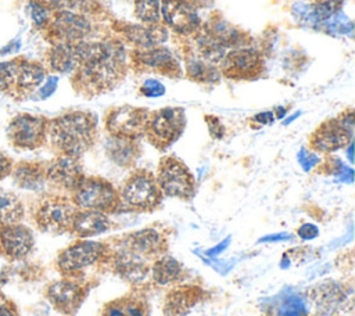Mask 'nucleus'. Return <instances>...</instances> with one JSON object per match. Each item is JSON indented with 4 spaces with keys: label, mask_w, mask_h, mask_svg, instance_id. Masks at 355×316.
Masks as SVG:
<instances>
[{
    "label": "nucleus",
    "mask_w": 355,
    "mask_h": 316,
    "mask_svg": "<svg viewBox=\"0 0 355 316\" xmlns=\"http://www.w3.org/2000/svg\"><path fill=\"white\" fill-rule=\"evenodd\" d=\"M128 71L123 44L118 40L82 42V58L73 71L72 86L86 97L115 89Z\"/></svg>",
    "instance_id": "obj_1"
},
{
    "label": "nucleus",
    "mask_w": 355,
    "mask_h": 316,
    "mask_svg": "<svg viewBox=\"0 0 355 316\" xmlns=\"http://www.w3.org/2000/svg\"><path fill=\"white\" fill-rule=\"evenodd\" d=\"M47 139L61 155L80 158L97 139V116L87 111H71L49 121Z\"/></svg>",
    "instance_id": "obj_2"
},
{
    "label": "nucleus",
    "mask_w": 355,
    "mask_h": 316,
    "mask_svg": "<svg viewBox=\"0 0 355 316\" xmlns=\"http://www.w3.org/2000/svg\"><path fill=\"white\" fill-rule=\"evenodd\" d=\"M110 255L111 248L105 243L78 238L57 255L55 267L64 277L78 279V274L90 266L110 263Z\"/></svg>",
    "instance_id": "obj_3"
},
{
    "label": "nucleus",
    "mask_w": 355,
    "mask_h": 316,
    "mask_svg": "<svg viewBox=\"0 0 355 316\" xmlns=\"http://www.w3.org/2000/svg\"><path fill=\"white\" fill-rule=\"evenodd\" d=\"M71 201L78 209L114 213L121 208L118 190L104 177L85 176L71 191Z\"/></svg>",
    "instance_id": "obj_4"
},
{
    "label": "nucleus",
    "mask_w": 355,
    "mask_h": 316,
    "mask_svg": "<svg viewBox=\"0 0 355 316\" xmlns=\"http://www.w3.org/2000/svg\"><path fill=\"white\" fill-rule=\"evenodd\" d=\"M118 193L121 207L135 212L154 211L164 198L157 184L155 175L147 169L132 172Z\"/></svg>",
    "instance_id": "obj_5"
},
{
    "label": "nucleus",
    "mask_w": 355,
    "mask_h": 316,
    "mask_svg": "<svg viewBox=\"0 0 355 316\" xmlns=\"http://www.w3.org/2000/svg\"><path fill=\"white\" fill-rule=\"evenodd\" d=\"M46 39L51 44L58 43H80L92 35L93 25L89 17L82 11L69 8L53 10V14L43 28Z\"/></svg>",
    "instance_id": "obj_6"
},
{
    "label": "nucleus",
    "mask_w": 355,
    "mask_h": 316,
    "mask_svg": "<svg viewBox=\"0 0 355 316\" xmlns=\"http://www.w3.org/2000/svg\"><path fill=\"white\" fill-rule=\"evenodd\" d=\"M186 128V114L180 107H164L150 112L144 136L159 151L171 147Z\"/></svg>",
    "instance_id": "obj_7"
},
{
    "label": "nucleus",
    "mask_w": 355,
    "mask_h": 316,
    "mask_svg": "<svg viewBox=\"0 0 355 316\" xmlns=\"http://www.w3.org/2000/svg\"><path fill=\"white\" fill-rule=\"evenodd\" d=\"M162 195L179 200H190L194 195L196 182L187 165L175 155L161 158L155 175Z\"/></svg>",
    "instance_id": "obj_8"
},
{
    "label": "nucleus",
    "mask_w": 355,
    "mask_h": 316,
    "mask_svg": "<svg viewBox=\"0 0 355 316\" xmlns=\"http://www.w3.org/2000/svg\"><path fill=\"white\" fill-rule=\"evenodd\" d=\"M352 130L354 111L348 109L334 119L322 122L309 136V148L322 154L344 148L352 140Z\"/></svg>",
    "instance_id": "obj_9"
},
{
    "label": "nucleus",
    "mask_w": 355,
    "mask_h": 316,
    "mask_svg": "<svg viewBox=\"0 0 355 316\" xmlns=\"http://www.w3.org/2000/svg\"><path fill=\"white\" fill-rule=\"evenodd\" d=\"M76 207L64 195H51L44 198L36 208L35 223L40 231L50 234H62L69 231Z\"/></svg>",
    "instance_id": "obj_10"
},
{
    "label": "nucleus",
    "mask_w": 355,
    "mask_h": 316,
    "mask_svg": "<svg viewBox=\"0 0 355 316\" xmlns=\"http://www.w3.org/2000/svg\"><path fill=\"white\" fill-rule=\"evenodd\" d=\"M150 111L143 107L119 105L110 108L104 118V128L110 136L139 140L144 136Z\"/></svg>",
    "instance_id": "obj_11"
},
{
    "label": "nucleus",
    "mask_w": 355,
    "mask_h": 316,
    "mask_svg": "<svg viewBox=\"0 0 355 316\" xmlns=\"http://www.w3.org/2000/svg\"><path fill=\"white\" fill-rule=\"evenodd\" d=\"M49 119L42 115L18 114L7 126V137L11 144L22 150H36L47 140Z\"/></svg>",
    "instance_id": "obj_12"
},
{
    "label": "nucleus",
    "mask_w": 355,
    "mask_h": 316,
    "mask_svg": "<svg viewBox=\"0 0 355 316\" xmlns=\"http://www.w3.org/2000/svg\"><path fill=\"white\" fill-rule=\"evenodd\" d=\"M220 75L234 80H252L263 75L262 54L251 47H239L227 51L219 62Z\"/></svg>",
    "instance_id": "obj_13"
},
{
    "label": "nucleus",
    "mask_w": 355,
    "mask_h": 316,
    "mask_svg": "<svg viewBox=\"0 0 355 316\" xmlns=\"http://www.w3.org/2000/svg\"><path fill=\"white\" fill-rule=\"evenodd\" d=\"M89 287L72 277H62L46 287V298L55 310L64 315H73L86 299Z\"/></svg>",
    "instance_id": "obj_14"
},
{
    "label": "nucleus",
    "mask_w": 355,
    "mask_h": 316,
    "mask_svg": "<svg viewBox=\"0 0 355 316\" xmlns=\"http://www.w3.org/2000/svg\"><path fill=\"white\" fill-rule=\"evenodd\" d=\"M130 67L137 72H153L169 78H179L182 71L178 58L162 46L133 50L130 53Z\"/></svg>",
    "instance_id": "obj_15"
},
{
    "label": "nucleus",
    "mask_w": 355,
    "mask_h": 316,
    "mask_svg": "<svg viewBox=\"0 0 355 316\" xmlns=\"http://www.w3.org/2000/svg\"><path fill=\"white\" fill-rule=\"evenodd\" d=\"M159 11L166 29L182 36H190L201 26L197 10L187 0H161Z\"/></svg>",
    "instance_id": "obj_16"
},
{
    "label": "nucleus",
    "mask_w": 355,
    "mask_h": 316,
    "mask_svg": "<svg viewBox=\"0 0 355 316\" xmlns=\"http://www.w3.org/2000/svg\"><path fill=\"white\" fill-rule=\"evenodd\" d=\"M35 247V237L29 227L21 223L0 225V256L7 261L26 258Z\"/></svg>",
    "instance_id": "obj_17"
},
{
    "label": "nucleus",
    "mask_w": 355,
    "mask_h": 316,
    "mask_svg": "<svg viewBox=\"0 0 355 316\" xmlns=\"http://www.w3.org/2000/svg\"><path fill=\"white\" fill-rule=\"evenodd\" d=\"M110 265L121 279L129 283H140L144 280L151 267L148 259L132 251L121 241L116 248L111 249Z\"/></svg>",
    "instance_id": "obj_18"
},
{
    "label": "nucleus",
    "mask_w": 355,
    "mask_h": 316,
    "mask_svg": "<svg viewBox=\"0 0 355 316\" xmlns=\"http://www.w3.org/2000/svg\"><path fill=\"white\" fill-rule=\"evenodd\" d=\"M85 177L79 158L58 154L46 166V179L58 188L72 191Z\"/></svg>",
    "instance_id": "obj_19"
},
{
    "label": "nucleus",
    "mask_w": 355,
    "mask_h": 316,
    "mask_svg": "<svg viewBox=\"0 0 355 316\" xmlns=\"http://www.w3.org/2000/svg\"><path fill=\"white\" fill-rule=\"evenodd\" d=\"M121 243L148 261H155L158 256L164 255L168 248L166 237L154 227L133 231L121 240Z\"/></svg>",
    "instance_id": "obj_20"
},
{
    "label": "nucleus",
    "mask_w": 355,
    "mask_h": 316,
    "mask_svg": "<svg viewBox=\"0 0 355 316\" xmlns=\"http://www.w3.org/2000/svg\"><path fill=\"white\" fill-rule=\"evenodd\" d=\"M119 32L128 43L136 47V50H147V49L158 47L168 39L166 26L159 24H153V25L122 24Z\"/></svg>",
    "instance_id": "obj_21"
},
{
    "label": "nucleus",
    "mask_w": 355,
    "mask_h": 316,
    "mask_svg": "<svg viewBox=\"0 0 355 316\" xmlns=\"http://www.w3.org/2000/svg\"><path fill=\"white\" fill-rule=\"evenodd\" d=\"M201 26L225 49L247 47L251 40L245 32L226 21L219 14L212 15L205 24H201Z\"/></svg>",
    "instance_id": "obj_22"
},
{
    "label": "nucleus",
    "mask_w": 355,
    "mask_h": 316,
    "mask_svg": "<svg viewBox=\"0 0 355 316\" xmlns=\"http://www.w3.org/2000/svg\"><path fill=\"white\" fill-rule=\"evenodd\" d=\"M111 219L107 213L87 209H76L69 231L78 238H90L111 229Z\"/></svg>",
    "instance_id": "obj_23"
},
{
    "label": "nucleus",
    "mask_w": 355,
    "mask_h": 316,
    "mask_svg": "<svg viewBox=\"0 0 355 316\" xmlns=\"http://www.w3.org/2000/svg\"><path fill=\"white\" fill-rule=\"evenodd\" d=\"M80 58H82V42L51 44V49L47 55L50 69L57 73L73 72L80 64Z\"/></svg>",
    "instance_id": "obj_24"
},
{
    "label": "nucleus",
    "mask_w": 355,
    "mask_h": 316,
    "mask_svg": "<svg viewBox=\"0 0 355 316\" xmlns=\"http://www.w3.org/2000/svg\"><path fill=\"white\" fill-rule=\"evenodd\" d=\"M105 152L108 158L119 166L129 168L136 164L141 154V147L139 140L114 137L110 136L105 141Z\"/></svg>",
    "instance_id": "obj_25"
},
{
    "label": "nucleus",
    "mask_w": 355,
    "mask_h": 316,
    "mask_svg": "<svg viewBox=\"0 0 355 316\" xmlns=\"http://www.w3.org/2000/svg\"><path fill=\"white\" fill-rule=\"evenodd\" d=\"M44 76L46 69L42 64L25 58H18L12 89L19 94H29L43 82Z\"/></svg>",
    "instance_id": "obj_26"
},
{
    "label": "nucleus",
    "mask_w": 355,
    "mask_h": 316,
    "mask_svg": "<svg viewBox=\"0 0 355 316\" xmlns=\"http://www.w3.org/2000/svg\"><path fill=\"white\" fill-rule=\"evenodd\" d=\"M11 176L15 186L31 191L42 190L47 182L46 166L39 162H19L12 166Z\"/></svg>",
    "instance_id": "obj_27"
},
{
    "label": "nucleus",
    "mask_w": 355,
    "mask_h": 316,
    "mask_svg": "<svg viewBox=\"0 0 355 316\" xmlns=\"http://www.w3.org/2000/svg\"><path fill=\"white\" fill-rule=\"evenodd\" d=\"M101 316H148V305L143 298L128 294L107 302Z\"/></svg>",
    "instance_id": "obj_28"
},
{
    "label": "nucleus",
    "mask_w": 355,
    "mask_h": 316,
    "mask_svg": "<svg viewBox=\"0 0 355 316\" xmlns=\"http://www.w3.org/2000/svg\"><path fill=\"white\" fill-rule=\"evenodd\" d=\"M151 274L157 284L166 286V284H175L182 281L184 276L183 266L179 261H176L172 256L161 255L158 256L153 265H151Z\"/></svg>",
    "instance_id": "obj_29"
},
{
    "label": "nucleus",
    "mask_w": 355,
    "mask_h": 316,
    "mask_svg": "<svg viewBox=\"0 0 355 316\" xmlns=\"http://www.w3.org/2000/svg\"><path fill=\"white\" fill-rule=\"evenodd\" d=\"M200 288L194 286H179L169 291L165 298V313L169 316H182L197 301Z\"/></svg>",
    "instance_id": "obj_30"
},
{
    "label": "nucleus",
    "mask_w": 355,
    "mask_h": 316,
    "mask_svg": "<svg viewBox=\"0 0 355 316\" xmlns=\"http://www.w3.org/2000/svg\"><path fill=\"white\" fill-rule=\"evenodd\" d=\"M186 60V73L187 78L197 82V83H216L220 79V72L216 65L204 62L194 57L184 55Z\"/></svg>",
    "instance_id": "obj_31"
},
{
    "label": "nucleus",
    "mask_w": 355,
    "mask_h": 316,
    "mask_svg": "<svg viewBox=\"0 0 355 316\" xmlns=\"http://www.w3.org/2000/svg\"><path fill=\"white\" fill-rule=\"evenodd\" d=\"M25 209L21 200L11 191L0 190V225L19 223Z\"/></svg>",
    "instance_id": "obj_32"
},
{
    "label": "nucleus",
    "mask_w": 355,
    "mask_h": 316,
    "mask_svg": "<svg viewBox=\"0 0 355 316\" xmlns=\"http://www.w3.org/2000/svg\"><path fill=\"white\" fill-rule=\"evenodd\" d=\"M159 0H135V14L143 24H159Z\"/></svg>",
    "instance_id": "obj_33"
},
{
    "label": "nucleus",
    "mask_w": 355,
    "mask_h": 316,
    "mask_svg": "<svg viewBox=\"0 0 355 316\" xmlns=\"http://www.w3.org/2000/svg\"><path fill=\"white\" fill-rule=\"evenodd\" d=\"M275 316H308V309L298 295H286L275 309Z\"/></svg>",
    "instance_id": "obj_34"
},
{
    "label": "nucleus",
    "mask_w": 355,
    "mask_h": 316,
    "mask_svg": "<svg viewBox=\"0 0 355 316\" xmlns=\"http://www.w3.org/2000/svg\"><path fill=\"white\" fill-rule=\"evenodd\" d=\"M28 8H29V14L31 18L33 21V24L37 28H44L53 14V8L50 6V3H46L43 0H29L28 3Z\"/></svg>",
    "instance_id": "obj_35"
},
{
    "label": "nucleus",
    "mask_w": 355,
    "mask_h": 316,
    "mask_svg": "<svg viewBox=\"0 0 355 316\" xmlns=\"http://www.w3.org/2000/svg\"><path fill=\"white\" fill-rule=\"evenodd\" d=\"M344 0H309V7L319 19H327L341 10Z\"/></svg>",
    "instance_id": "obj_36"
},
{
    "label": "nucleus",
    "mask_w": 355,
    "mask_h": 316,
    "mask_svg": "<svg viewBox=\"0 0 355 316\" xmlns=\"http://www.w3.org/2000/svg\"><path fill=\"white\" fill-rule=\"evenodd\" d=\"M17 73V60L0 62V91L12 89Z\"/></svg>",
    "instance_id": "obj_37"
},
{
    "label": "nucleus",
    "mask_w": 355,
    "mask_h": 316,
    "mask_svg": "<svg viewBox=\"0 0 355 316\" xmlns=\"http://www.w3.org/2000/svg\"><path fill=\"white\" fill-rule=\"evenodd\" d=\"M205 121H207V125H208V129H209V134L214 139H222L223 134H225V129H223L222 122L214 115H205Z\"/></svg>",
    "instance_id": "obj_38"
},
{
    "label": "nucleus",
    "mask_w": 355,
    "mask_h": 316,
    "mask_svg": "<svg viewBox=\"0 0 355 316\" xmlns=\"http://www.w3.org/2000/svg\"><path fill=\"white\" fill-rule=\"evenodd\" d=\"M140 93L148 97H155V96H161L164 93V86L161 83H158L157 80H147L146 83H143V86L140 87Z\"/></svg>",
    "instance_id": "obj_39"
},
{
    "label": "nucleus",
    "mask_w": 355,
    "mask_h": 316,
    "mask_svg": "<svg viewBox=\"0 0 355 316\" xmlns=\"http://www.w3.org/2000/svg\"><path fill=\"white\" fill-rule=\"evenodd\" d=\"M11 170H12L11 158L0 151V180H3L6 176L11 175Z\"/></svg>",
    "instance_id": "obj_40"
},
{
    "label": "nucleus",
    "mask_w": 355,
    "mask_h": 316,
    "mask_svg": "<svg viewBox=\"0 0 355 316\" xmlns=\"http://www.w3.org/2000/svg\"><path fill=\"white\" fill-rule=\"evenodd\" d=\"M298 234L302 237V238H313L316 234H318V229L313 226V225H304L300 230H298Z\"/></svg>",
    "instance_id": "obj_41"
},
{
    "label": "nucleus",
    "mask_w": 355,
    "mask_h": 316,
    "mask_svg": "<svg viewBox=\"0 0 355 316\" xmlns=\"http://www.w3.org/2000/svg\"><path fill=\"white\" fill-rule=\"evenodd\" d=\"M0 316H18L17 308L12 304L0 302Z\"/></svg>",
    "instance_id": "obj_42"
},
{
    "label": "nucleus",
    "mask_w": 355,
    "mask_h": 316,
    "mask_svg": "<svg viewBox=\"0 0 355 316\" xmlns=\"http://www.w3.org/2000/svg\"><path fill=\"white\" fill-rule=\"evenodd\" d=\"M252 121H255V122H258V123H261V125L272 123V121H273V114H272L270 111H268V112H261V114H257V115L252 118Z\"/></svg>",
    "instance_id": "obj_43"
},
{
    "label": "nucleus",
    "mask_w": 355,
    "mask_h": 316,
    "mask_svg": "<svg viewBox=\"0 0 355 316\" xmlns=\"http://www.w3.org/2000/svg\"><path fill=\"white\" fill-rule=\"evenodd\" d=\"M194 8H211L214 0H187Z\"/></svg>",
    "instance_id": "obj_44"
}]
</instances>
